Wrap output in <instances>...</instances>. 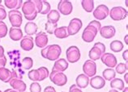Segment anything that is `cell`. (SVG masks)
Masks as SVG:
<instances>
[{"label":"cell","mask_w":128,"mask_h":92,"mask_svg":"<svg viewBox=\"0 0 128 92\" xmlns=\"http://www.w3.org/2000/svg\"><path fill=\"white\" fill-rule=\"evenodd\" d=\"M122 58L126 61V62L127 61V60H128V50L127 49H126L124 52L122 53Z\"/></svg>","instance_id":"obj_47"},{"label":"cell","mask_w":128,"mask_h":92,"mask_svg":"<svg viewBox=\"0 0 128 92\" xmlns=\"http://www.w3.org/2000/svg\"><path fill=\"white\" fill-rule=\"evenodd\" d=\"M66 57L67 62L70 63H76L78 61H80L81 54H80V49L76 45L70 46L67 48L66 51Z\"/></svg>","instance_id":"obj_5"},{"label":"cell","mask_w":128,"mask_h":92,"mask_svg":"<svg viewBox=\"0 0 128 92\" xmlns=\"http://www.w3.org/2000/svg\"><path fill=\"white\" fill-rule=\"evenodd\" d=\"M30 92H42V86L38 82H33L30 85Z\"/></svg>","instance_id":"obj_38"},{"label":"cell","mask_w":128,"mask_h":92,"mask_svg":"<svg viewBox=\"0 0 128 92\" xmlns=\"http://www.w3.org/2000/svg\"><path fill=\"white\" fill-rule=\"evenodd\" d=\"M102 55V53L100 52V50L99 49H97L95 46H93L92 49L89 50V53H88V57L90 60H92L93 61L100 59Z\"/></svg>","instance_id":"obj_26"},{"label":"cell","mask_w":128,"mask_h":92,"mask_svg":"<svg viewBox=\"0 0 128 92\" xmlns=\"http://www.w3.org/2000/svg\"><path fill=\"white\" fill-rule=\"evenodd\" d=\"M109 15L114 21H120L123 20L127 16V10L121 6H114L110 11Z\"/></svg>","instance_id":"obj_2"},{"label":"cell","mask_w":128,"mask_h":92,"mask_svg":"<svg viewBox=\"0 0 128 92\" xmlns=\"http://www.w3.org/2000/svg\"><path fill=\"white\" fill-rule=\"evenodd\" d=\"M38 25L34 22H27L24 26V32L27 34V36L36 35L38 33Z\"/></svg>","instance_id":"obj_23"},{"label":"cell","mask_w":128,"mask_h":92,"mask_svg":"<svg viewBox=\"0 0 128 92\" xmlns=\"http://www.w3.org/2000/svg\"><path fill=\"white\" fill-rule=\"evenodd\" d=\"M116 77V72L114 69H111V68H107V69L104 70L102 72V78L105 80L107 81H111L113 80L114 78H115Z\"/></svg>","instance_id":"obj_28"},{"label":"cell","mask_w":128,"mask_h":92,"mask_svg":"<svg viewBox=\"0 0 128 92\" xmlns=\"http://www.w3.org/2000/svg\"><path fill=\"white\" fill-rule=\"evenodd\" d=\"M109 92H119L118 91H117V90H114V89H112V90H110Z\"/></svg>","instance_id":"obj_53"},{"label":"cell","mask_w":128,"mask_h":92,"mask_svg":"<svg viewBox=\"0 0 128 92\" xmlns=\"http://www.w3.org/2000/svg\"><path fill=\"white\" fill-rule=\"evenodd\" d=\"M34 3L36 11H38V13H40L42 8V0H34Z\"/></svg>","instance_id":"obj_42"},{"label":"cell","mask_w":128,"mask_h":92,"mask_svg":"<svg viewBox=\"0 0 128 92\" xmlns=\"http://www.w3.org/2000/svg\"><path fill=\"white\" fill-rule=\"evenodd\" d=\"M9 36L12 40L14 41H18V40H20L23 38V32L21 28H10L9 31Z\"/></svg>","instance_id":"obj_20"},{"label":"cell","mask_w":128,"mask_h":92,"mask_svg":"<svg viewBox=\"0 0 128 92\" xmlns=\"http://www.w3.org/2000/svg\"><path fill=\"white\" fill-rule=\"evenodd\" d=\"M128 70V64L127 61L124 64V63H119L117 64V66H115V72L118 73V74H124L127 72Z\"/></svg>","instance_id":"obj_32"},{"label":"cell","mask_w":128,"mask_h":92,"mask_svg":"<svg viewBox=\"0 0 128 92\" xmlns=\"http://www.w3.org/2000/svg\"><path fill=\"white\" fill-rule=\"evenodd\" d=\"M100 35L105 39H110L115 36L116 29L113 25H106L102 27L100 29Z\"/></svg>","instance_id":"obj_15"},{"label":"cell","mask_w":128,"mask_h":92,"mask_svg":"<svg viewBox=\"0 0 128 92\" xmlns=\"http://www.w3.org/2000/svg\"><path fill=\"white\" fill-rule=\"evenodd\" d=\"M48 42H49L48 35H47L46 32H40L36 34L34 44L38 48H42V49H43V48L46 47Z\"/></svg>","instance_id":"obj_12"},{"label":"cell","mask_w":128,"mask_h":92,"mask_svg":"<svg viewBox=\"0 0 128 92\" xmlns=\"http://www.w3.org/2000/svg\"><path fill=\"white\" fill-rule=\"evenodd\" d=\"M88 25L94 27V28H95L97 31H100V28H102V23H100V22L97 21V20H96V19L90 21L89 23H88Z\"/></svg>","instance_id":"obj_40"},{"label":"cell","mask_w":128,"mask_h":92,"mask_svg":"<svg viewBox=\"0 0 128 92\" xmlns=\"http://www.w3.org/2000/svg\"><path fill=\"white\" fill-rule=\"evenodd\" d=\"M93 46H95V47L97 48V49H99L100 50V52L102 53V54L106 53V45H104L103 43H102V42H96V43L94 44Z\"/></svg>","instance_id":"obj_41"},{"label":"cell","mask_w":128,"mask_h":92,"mask_svg":"<svg viewBox=\"0 0 128 92\" xmlns=\"http://www.w3.org/2000/svg\"><path fill=\"white\" fill-rule=\"evenodd\" d=\"M39 74H40V82L45 80L46 78H48L50 75V72H49V70L47 69L46 67L45 66H42L38 69Z\"/></svg>","instance_id":"obj_33"},{"label":"cell","mask_w":128,"mask_h":92,"mask_svg":"<svg viewBox=\"0 0 128 92\" xmlns=\"http://www.w3.org/2000/svg\"><path fill=\"white\" fill-rule=\"evenodd\" d=\"M9 83L13 90H15L18 92H25L26 91V88H27L26 83L20 78H12V79L9 82Z\"/></svg>","instance_id":"obj_13"},{"label":"cell","mask_w":128,"mask_h":92,"mask_svg":"<svg viewBox=\"0 0 128 92\" xmlns=\"http://www.w3.org/2000/svg\"><path fill=\"white\" fill-rule=\"evenodd\" d=\"M58 28V23H50L49 21H47L46 23V31L47 33L49 34H54V32L55 29Z\"/></svg>","instance_id":"obj_35"},{"label":"cell","mask_w":128,"mask_h":92,"mask_svg":"<svg viewBox=\"0 0 128 92\" xmlns=\"http://www.w3.org/2000/svg\"><path fill=\"white\" fill-rule=\"evenodd\" d=\"M8 19L12 28H20L23 22L22 13L19 10H12L8 12Z\"/></svg>","instance_id":"obj_4"},{"label":"cell","mask_w":128,"mask_h":92,"mask_svg":"<svg viewBox=\"0 0 128 92\" xmlns=\"http://www.w3.org/2000/svg\"><path fill=\"white\" fill-rule=\"evenodd\" d=\"M25 92H26V91H25Z\"/></svg>","instance_id":"obj_57"},{"label":"cell","mask_w":128,"mask_h":92,"mask_svg":"<svg viewBox=\"0 0 128 92\" xmlns=\"http://www.w3.org/2000/svg\"><path fill=\"white\" fill-rule=\"evenodd\" d=\"M49 77L50 81L56 86L63 87L67 83V77L62 72L52 70V72L50 74Z\"/></svg>","instance_id":"obj_3"},{"label":"cell","mask_w":128,"mask_h":92,"mask_svg":"<svg viewBox=\"0 0 128 92\" xmlns=\"http://www.w3.org/2000/svg\"><path fill=\"white\" fill-rule=\"evenodd\" d=\"M69 66V63L67 62V61L64 58H59L57 61H55L54 66L52 68V70L58 71V72H64Z\"/></svg>","instance_id":"obj_18"},{"label":"cell","mask_w":128,"mask_h":92,"mask_svg":"<svg viewBox=\"0 0 128 92\" xmlns=\"http://www.w3.org/2000/svg\"><path fill=\"white\" fill-rule=\"evenodd\" d=\"M62 92H64V91H62Z\"/></svg>","instance_id":"obj_56"},{"label":"cell","mask_w":128,"mask_h":92,"mask_svg":"<svg viewBox=\"0 0 128 92\" xmlns=\"http://www.w3.org/2000/svg\"><path fill=\"white\" fill-rule=\"evenodd\" d=\"M21 9H22V13L24 16L30 15L33 14L35 11H36L34 1H32V0H27V1L24 2Z\"/></svg>","instance_id":"obj_14"},{"label":"cell","mask_w":128,"mask_h":92,"mask_svg":"<svg viewBox=\"0 0 128 92\" xmlns=\"http://www.w3.org/2000/svg\"><path fill=\"white\" fill-rule=\"evenodd\" d=\"M54 36L58 39H65L66 37H68V34H67V30H66V27L65 26H62L59 27V28H57L54 31Z\"/></svg>","instance_id":"obj_27"},{"label":"cell","mask_w":128,"mask_h":92,"mask_svg":"<svg viewBox=\"0 0 128 92\" xmlns=\"http://www.w3.org/2000/svg\"><path fill=\"white\" fill-rule=\"evenodd\" d=\"M28 77L32 82H38L40 80V74L38 70H32L28 74Z\"/></svg>","instance_id":"obj_34"},{"label":"cell","mask_w":128,"mask_h":92,"mask_svg":"<svg viewBox=\"0 0 128 92\" xmlns=\"http://www.w3.org/2000/svg\"><path fill=\"white\" fill-rule=\"evenodd\" d=\"M8 28L6 23L0 20V39L4 38V37L8 35Z\"/></svg>","instance_id":"obj_36"},{"label":"cell","mask_w":128,"mask_h":92,"mask_svg":"<svg viewBox=\"0 0 128 92\" xmlns=\"http://www.w3.org/2000/svg\"><path fill=\"white\" fill-rule=\"evenodd\" d=\"M122 92H128V87H125V88L122 90Z\"/></svg>","instance_id":"obj_52"},{"label":"cell","mask_w":128,"mask_h":92,"mask_svg":"<svg viewBox=\"0 0 128 92\" xmlns=\"http://www.w3.org/2000/svg\"><path fill=\"white\" fill-rule=\"evenodd\" d=\"M3 92H18V91H16L13 90V89H6V90H5Z\"/></svg>","instance_id":"obj_51"},{"label":"cell","mask_w":128,"mask_h":92,"mask_svg":"<svg viewBox=\"0 0 128 92\" xmlns=\"http://www.w3.org/2000/svg\"><path fill=\"white\" fill-rule=\"evenodd\" d=\"M4 55V48H3L2 45H0V57H2Z\"/></svg>","instance_id":"obj_48"},{"label":"cell","mask_w":128,"mask_h":92,"mask_svg":"<svg viewBox=\"0 0 128 92\" xmlns=\"http://www.w3.org/2000/svg\"><path fill=\"white\" fill-rule=\"evenodd\" d=\"M110 87L117 91H122L125 88V84L124 81L121 78H114L110 81Z\"/></svg>","instance_id":"obj_24"},{"label":"cell","mask_w":128,"mask_h":92,"mask_svg":"<svg viewBox=\"0 0 128 92\" xmlns=\"http://www.w3.org/2000/svg\"><path fill=\"white\" fill-rule=\"evenodd\" d=\"M6 9L4 7V6H2V4L0 5V20L2 21L6 18Z\"/></svg>","instance_id":"obj_39"},{"label":"cell","mask_w":128,"mask_h":92,"mask_svg":"<svg viewBox=\"0 0 128 92\" xmlns=\"http://www.w3.org/2000/svg\"><path fill=\"white\" fill-rule=\"evenodd\" d=\"M76 85L80 89H84L89 85V78L84 74H80L76 77Z\"/></svg>","instance_id":"obj_19"},{"label":"cell","mask_w":128,"mask_h":92,"mask_svg":"<svg viewBox=\"0 0 128 92\" xmlns=\"http://www.w3.org/2000/svg\"><path fill=\"white\" fill-rule=\"evenodd\" d=\"M81 6L86 12L90 13L94 10V1L93 0H83L81 1Z\"/></svg>","instance_id":"obj_30"},{"label":"cell","mask_w":128,"mask_h":92,"mask_svg":"<svg viewBox=\"0 0 128 92\" xmlns=\"http://www.w3.org/2000/svg\"><path fill=\"white\" fill-rule=\"evenodd\" d=\"M0 92H2V91H1V90H0Z\"/></svg>","instance_id":"obj_55"},{"label":"cell","mask_w":128,"mask_h":92,"mask_svg":"<svg viewBox=\"0 0 128 92\" xmlns=\"http://www.w3.org/2000/svg\"><path fill=\"white\" fill-rule=\"evenodd\" d=\"M60 19V13L57 10H50L47 14V20L50 23H57Z\"/></svg>","instance_id":"obj_25"},{"label":"cell","mask_w":128,"mask_h":92,"mask_svg":"<svg viewBox=\"0 0 128 92\" xmlns=\"http://www.w3.org/2000/svg\"><path fill=\"white\" fill-rule=\"evenodd\" d=\"M44 92H56V90L53 87L48 86V87H46L45 88V90H44Z\"/></svg>","instance_id":"obj_46"},{"label":"cell","mask_w":128,"mask_h":92,"mask_svg":"<svg viewBox=\"0 0 128 92\" xmlns=\"http://www.w3.org/2000/svg\"><path fill=\"white\" fill-rule=\"evenodd\" d=\"M12 71L6 67L0 68V80L3 83H8L12 80Z\"/></svg>","instance_id":"obj_21"},{"label":"cell","mask_w":128,"mask_h":92,"mask_svg":"<svg viewBox=\"0 0 128 92\" xmlns=\"http://www.w3.org/2000/svg\"><path fill=\"white\" fill-rule=\"evenodd\" d=\"M22 0H5L4 4L5 6H6L8 9L12 10H18L22 7L23 5Z\"/></svg>","instance_id":"obj_22"},{"label":"cell","mask_w":128,"mask_h":92,"mask_svg":"<svg viewBox=\"0 0 128 92\" xmlns=\"http://www.w3.org/2000/svg\"><path fill=\"white\" fill-rule=\"evenodd\" d=\"M38 11H35L33 14H32V15H27V16H24L25 17V19H27V20H28L29 22H32V21H33L36 18V15H38Z\"/></svg>","instance_id":"obj_43"},{"label":"cell","mask_w":128,"mask_h":92,"mask_svg":"<svg viewBox=\"0 0 128 92\" xmlns=\"http://www.w3.org/2000/svg\"><path fill=\"white\" fill-rule=\"evenodd\" d=\"M124 80H125V83L127 84L128 83V73L127 72L126 74H124Z\"/></svg>","instance_id":"obj_49"},{"label":"cell","mask_w":128,"mask_h":92,"mask_svg":"<svg viewBox=\"0 0 128 92\" xmlns=\"http://www.w3.org/2000/svg\"><path fill=\"white\" fill-rule=\"evenodd\" d=\"M33 66V60L32 57H24L22 61H21V67L23 68L24 70H28Z\"/></svg>","instance_id":"obj_31"},{"label":"cell","mask_w":128,"mask_h":92,"mask_svg":"<svg viewBox=\"0 0 128 92\" xmlns=\"http://www.w3.org/2000/svg\"><path fill=\"white\" fill-rule=\"evenodd\" d=\"M34 47V40L30 36H23L20 40V48L24 51H31Z\"/></svg>","instance_id":"obj_17"},{"label":"cell","mask_w":128,"mask_h":92,"mask_svg":"<svg viewBox=\"0 0 128 92\" xmlns=\"http://www.w3.org/2000/svg\"><path fill=\"white\" fill-rule=\"evenodd\" d=\"M62 53V48L58 45H50L43 48L41 51L42 57L49 61H57Z\"/></svg>","instance_id":"obj_1"},{"label":"cell","mask_w":128,"mask_h":92,"mask_svg":"<svg viewBox=\"0 0 128 92\" xmlns=\"http://www.w3.org/2000/svg\"><path fill=\"white\" fill-rule=\"evenodd\" d=\"M1 3H2V0H0V5H1Z\"/></svg>","instance_id":"obj_54"},{"label":"cell","mask_w":128,"mask_h":92,"mask_svg":"<svg viewBox=\"0 0 128 92\" xmlns=\"http://www.w3.org/2000/svg\"><path fill=\"white\" fill-rule=\"evenodd\" d=\"M124 41H125L126 45H128V35H125L124 36Z\"/></svg>","instance_id":"obj_50"},{"label":"cell","mask_w":128,"mask_h":92,"mask_svg":"<svg viewBox=\"0 0 128 92\" xmlns=\"http://www.w3.org/2000/svg\"><path fill=\"white\" fill-rule=\"evenodd\" d=\"M83 27L82 20L79 18H73L70 21L68 26L66 27L68 36H74L77 34Z\"/></svg>","instance_id":"obj_6"},{"label":"cell","mask_w":128,"mask_h":92,"mask_svg":"<svg viewBox=\"0 0 128 92\" xmlns=\"http://www.w3.org/2000/svg\"><path fill=\"white\" fill-rule=\"evenodd\" d=\"M110 49L114 53H119L123 49V43L118 40H115L110 43Z\"/></svg>","instance_id":"obj_29"},{"label":"cell","mask_w":128,"mask_h":92,"mask_svg":"<svg viewBox=\"0 0 128 92\" xmlns=\"http://www.w3.org/2000/svg\"><path fill=\"white\" fill-rule=\"evenodd\" d=\"M97 32H98V31L94 28V27L91 25H88L83 31L82 39L86 43H91L95 39L96 36L97 35Z\"/></svg>","instance_id":"obj_8"},{"label":"cell","mask_w":128,"mask_h":92,"mask_svg":"<svg viewBox=\"0 0 128 92\" xmlns=\"http://www.w3.org/2000/svg\"><path fill=\"white\" fill-rule=\"evenodd\" d=\"M83 71L86 76L92 78L96 74V64L92 60H87L83 65Z\"/></svg>","instance_id":"obj_9"},{"label":"cell","mask_w":128,"mask_h":92,"mask_svg":"<svg viewBox=\"0 0 128 92\" xmlns=\"http://www.w3.org/2000/svg\"><path fill=\"white\" fill-rule=\"evenodd\" d=\"M89 84L93 89L100 90L106 86V80L102 76H94L89 79Z\"/></svg>","instance_id":"obj_16"},{"label":"cell","mask_w":128,"mask_h":92,"mask_svg":"<svg viewBox=\"0 0 128 92\" xmlns=\"http://www.w3.org/2000/svg\"><path fill=\"white\" fill-rule=\"evenodd\" d=\"M6 64V57L5 56L0 57V68L5 67Z\"/></svg>","instance_id":"obj_45"},{"label":"cell","mask_w":128,"mask_h":92,"mask_svg":"<svg viewBox=\"0 0 128 92\" xmlns=\"http://www.w3.org/2000/svg\"><path fill=\"white\" fill-rule=\"evenodd\" d=\"M69 92H83V91L80 90L76 84H73V85H72V86L70 87Z\"/></svg>","instance_id":"obj_44"},{"label":"cell","mask_w":128,"mask_h":92,"mask_svg":"<svg viewBox=\"0 0 128 92\" xmlns=\"http://www.w3.org/2000/svg\"><path fill=\"white\" fill-rule=\"evenodd\" d=\"M57 11L63 15H70L73 11L72 2L70 1H67V0H61V1L58 2Z\"/></svg>","instance_id":"obj_10"},{"label":"cell","mask_w":128,"mask_h":92,"mask_svg":"<svg viewBox=\"0 0 128 92\" xmlns=\"http://www.w3.org/2000/svg\"><path fill=\"white\" fill-rule=\"evenodd\" d=\"M100 60H102V63L105 64L107 67L113 69L118 64V60L115 55L110 53H103L102 57H100Z\"/></svg>","instance_id":"obj_11"},{"label":"cell","mask_w":128,"mask_h":92,"mask_svg":"<svg viewBox=\"0 0 128 92\" xmlns=\"http://www.w3.org/2000/svg\"><path fill=\"white\" fill-rule=\"evenodd\" d=\"M93 16L96 19V20L99 21V20H104L107 18L109 15L110 9L109 7L105 4H100L96 6V9L93 10Z\"/></svg>","instance_id":"obj_7"},{"label":"cell","mask_w":128,"mask_h":92,"mask_svg":"<svg viewBox=\"0 0 128 92\" xmlns=\"http://www.w3.org/2000/svg\"><path fill=\"white\" fill-rule=\"evenodd\" d=\"M50 9H51V6H50V2L46 1V0H42V8L40 14L47 15L50 11Z\"/></svg>","instance_id":"obj_37"}]
</instances>
